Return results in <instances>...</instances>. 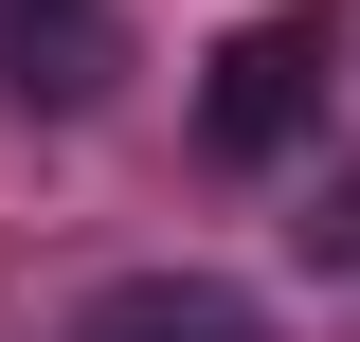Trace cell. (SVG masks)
Returning <instances> with one entry per match:
<instances>
[{"label":"cell","mask_w":360,"mask_h":342,"mask_svg":"<svg viewBox=\"0 0 360 342\" xmlns=\"http://www.w3.org/2000/svg\"><path fill=\"white\" fill-rule=\"evenodd\" d=\"M324 90H342V18H324V0L234 18V37H217V72H198V144H217L234 180H270L288 144L324 127Z\"/></svg>","instance_id":"1"},{"label":"cell","mask_w":360,"mask_h":342,"mask_svg":"<svg viewBox=\"0 0 360 342\" xmlns=\"http://www.w3.org/2000/svg\"><path fill=\"white\" fill-rule=\"evenodd\" d=\"M0 90L18 108H108L127 90V0H0Z\"/></svg>","instance_id":"2"},{"label":"cell","mask_w":360,"mask_h":342,"mask_svg":"<svg viewBox=\"0 0 360 342\" xmlns=\"http://www.w3.org/2000/svg\"><path fill=\"white\" fill-rule=\"evenodd\" d=\"M72 342H270L252 289H217V270H108V289L72 306Z\"/></svg>","instance_id":"3"},{"label":"cell","mask_w":360,"mask_h":342,"mask_svg":"<svg viewBox=\"0 0 360 342\" xmlns=\"http://www.w3.org/2000/svg\"><path fill=\"white\" fill-rule=\"evenodd\" d=\"M288 234H307V270H360V163H342V180H324V198H307V216H288Z\"/></svg>","instance_id":"4"}]
</instances>
